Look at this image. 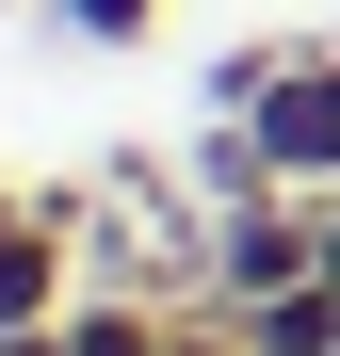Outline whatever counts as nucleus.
Listing matches in <instances>:
<instances>
[{
	"label": "nucleus",
	"instance_id": "obj_1",
	"mask_svg": "<svg viewBox=\"0 0 340 356\" xmlns=\"http://www.w3.org/2000/svg\"><path fill=\"white\" fill-rule=\"evenodd\" d=\"M65 243H81V291H146V308H211V211L195 178L162 162H113L65 195Z\"/></svg>",
	"mask_w": 340,
	"mask_h": 356
},
{
	"label": "nucleus",
	"instance_id": "obj_2",
	"mask_svg": "<svg viewBox=\"0 0 340 356\" xmlns=\"http://www.w3.org/2000/svg\"><path fill=\"white\" fill-rule=\"evenodd\" d=\"M308 275H324V195H275V178H259V195L211 211V308L227 324L275 308V291H308Z\"/></svg>",
	"mask_w": 340,
	"mask_h": 356
},
{
	"label": "nucleus",
	"instance_id": "obj_3",
	"mask_svg": "<svg viewBox=\"0 0 340 356\" xmlns=\"http://www.w3.org/2000/svg\"><path fill=\"white\" fill-rule=\"evenodd\" d=\"M227 130L259 146V178H275V195H340V33H324V49H292V65L227 113Z\"/></svg>",
	"mask_w": 340,
	"mask_h": 356
},
{
	"label": "nucleus",
	"instance_id": "obj_4",
	"mask_svg": "<svg viewBox=\"0 0 340 356\" xmlns=\"http://www.w3.org/2000/svg\"><path fill=\"white\" fill-rule=\"evenodd\" d=\"M65 291H81L65 195H17V178H0V340H17V324H65Z\"/></svg>",
	"mask_w": 340,
	"mask_h": 356
},
{
	"label": "nucleus",
	"instance_id": "obj_5",
	"mask_svg": "<svg viewBox=\"0 0 340 356\" xmlns=\"http://www.w3.org/2000/svg\"><path fill=\"white\" fill-rule=\"evenodd\" d=\"M179 308H146V291H65V356H162Z\"/></svg>",
	"mask_w": 340,
	"mask_h": 356
},
{
	"label": "nucleus",
	"instance_id": "obj_6",
	"mask_svg": "<svg viewBox=\"0 0 340 356\" xmlns=\"http://www.w3.org/2000/svg\"><path fill=\"white\" fill-rule=\"evenodd\" d=\"M243 356H340V291H275V308H243Z\"/></svg>",
	"mask_w": 340,
	"mask_h": 356
},
{
	"label": "nucleus",
	"instance_id": "obj_7",
	"mask_svg": "<svg viewBox=\"0 0 340 356\" xmlns=\"http://www.w3.org/2000/svg\"><path fill=\"white\" fill-rule=\"evenodd\" d=\"M49 33H65V49H146L162 0H49Z\"/></svg>",
	"mask_w": 340,
	"mask_h": 356
},
{
	"label": "nucleus",
	"instance_id": "obj_8",
	"mask_svg": "<svg viewBox=\"0 0 340 356\" xmlns=\"http://www.w3.org/2000/svg\"><path fill=\"white\" fill-rule=\"evenodd\" d=\"M162 356H243V324H227V308H179V340H162Z\"/></svg>",
	"mask_w": 340,
	"mask_h": 356
},
{
	"label": "nucleus",
	"instance_id": "obj_9",
	"mask_svg": "<svg viewBox=\"0 0 340 356\" xmlns=\"http://www.w3.org/2000/svg\"><path fill=\"white\" fill-rule=\"evenodd\" d=\"M0 356H65V324H17V340H0Z\"/></svg>",
	"mask_w": 340,
	"mask_h": 356
},
{
	"label": "nucleus",
	"instance_id": "obj_10",
	"mask_svg": "<svg viewBox=\"0 0 340 356\" xmlns=\"http://www.w3.org/2000/svg\"><path fill=\"white\" fill-rule=\"evenodd\" d=\"M0 17H17V0H0Z\"/></svg>",
	"mask_w": 340,
	"mask_h": 356
}]
</instances>
